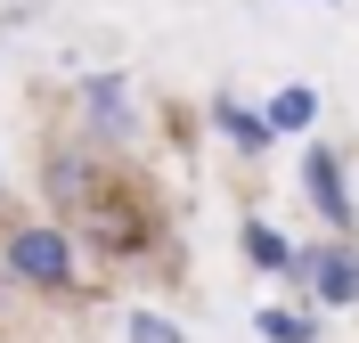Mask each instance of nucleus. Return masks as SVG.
Masks as SVG:
<instances>
[{"mask_svg":"<svg viewBox=\"0 0 359 343\" xmlns=\"http://www.w3.org/2000/svg\"><path fill=\"white\" fill-rule=\"evenodd\" d=\"M245 253L262 262V270H294V246H286L269 221H245Z\"/></svg>","mask_w":359,"mask_h":343,"instance_id":"423d86ee","label":"nucleus"},{"mask_svg":"<svg viewBox=\"0 0 359 343\" xmlns=\"http://www.w3.org/2000/svg\"><path fill=\"white\" fill-rule=\"evenodd\" d=\"M131 343H188V335H180L172 319H156V311H139V319H131Z\"/></svg>","mask_w":359,"mask_h":343,"instance_id":"1a4fd4ad","label":"nucleus"},{"mask_svg":"<svg viewBox=\"0 0 359 343\" xmlns=\"http://www.w3.org/2000/svg\"><path fill=\"white\" fill-rule=\"evenodd\" d=\"M311 114H318V90H278L269 114H262V131L269 139H278V131H311Z\"/></svg>","mask_w":359,"mask_h":343,"instance_id":"39448f33","label":"nucleus"},{"mask_svg":"<svg viewBox=\"0 0 359 343\" xmlns=\"http://www.w3.org/2000/svg\"><path fill=\"white\" fill-rule=\"evenodd\" d=\"M302 188H311V205H318V221L335 229V237H351V180H343V156L335 147H311V156H302Z\"/></svg>","mask_w":359,"mask_h":343,"instance_id":"7ed1b4c3","label":"nucleus"},{"mask_svg":"<svg viewBox=\"0 0 359 343\" xmlns=\"http://www.w3.org/2000/svg\"><path fill=\"white\" fill-rule=\"evenodd\" d=\"M82 114H90V131H98V139H131V131H139L131 82H114V74H90V82H82Z\"/></svg>","mask_w":359,"mask_h":343,"instance_id":"20e7f679","label":"nucleus"},{"mask_svg":"<svg viewBox=\"0 0 359 343\" xmlns=\"http://www.w3.org/2000/svg\"><path fill=\"white\" fill-rule=\"evenodd\" d=\"M0 262H8V278H17V286H41V295H66V286H74V246H66V229H57V221L8 229Z\"/></svg>","mask_w":359,"mask_h":343,"instance_id":"f257e3e1","label":"nucleus"},{"mask_svg":"<svg viewBox=\"0 0 359 343\" xmlns=\"http://www.w3.org/2000/svg\"><path fill=\"white\" fill-rule=\"evenodd\" d=\"M212 123H221V131L237 139V147H269V131H262V123H253L245 107H229V98H221V107H212Z\"/></svg>","mask_w":359,"mask_h":343,"instance_id":"0eeeda50","label":"nucleus"},{"mask_svg":"<svg viewBox=\"0 0 359 343\" xmlns=\"http://www.w3.org/2000/svg\"><path fill=\"white\" fill-rule=\"evenodd\" d=\"M262 335H269V343H311L318 327L302 319V311H278V302H269V311H262Z\"/></svg>","mask_w":359,"mask_h":343,"instance_id":"6e6552de","label":"nucleus"},{"mask_svg":"<svg viewBox=\"0 0 359 343\" xmlns=\"http://www.w3.org/2000/svg\"><path fill=\"white\" fill-rule=\"evenodd\" d=\"M294 270L311 278V295L327 302V311L359 302V246L351 237H335V246H318V253H294Z\"/></svg>","mask_w":359,"mask_h":343,"instance_id":"f03ea898","label":"nucleus"}]
</instances>
